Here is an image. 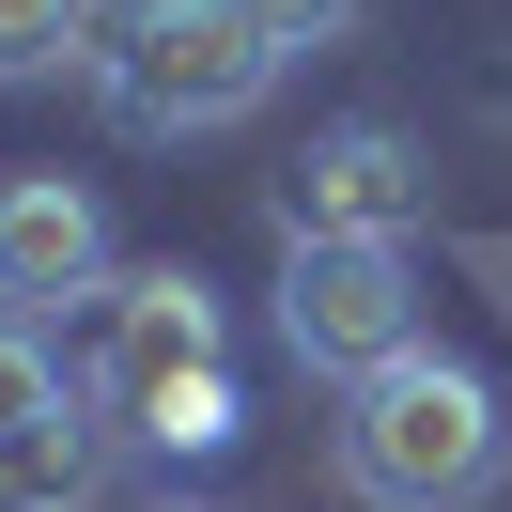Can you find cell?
Here are the masks:
<instances>
[{
	"label": "cell",
	"instance_id": "obj_2",
	"mask_svg": "<svg viewBox=\"0 0 512 512\" xmlns=\"http://www.w3.org/2000/svg\"><path fill=\"white\" fill-rule=\"evenodd\" d=\"M94 94L140 140H202L280 94V47L249 0H94Z\"/></svg>",
	"mask_w": 512,
	"mask_h": 512
},
{
	"label": "cell",
	"instance_id": "obj_8",
	"mask_svg": "<svg viewBox=\"0 0 512 512\" xmlns=\"http://www.w3.org/2000/svg\"><path fill=\"white\" fill-rule=\"evenodd\" d=\"M0 78H94V0H0Z\"/></svg>",
	"mask_w": 512,
	"mask_h": 512
},
{
	"label": "cell",
	"instance_id": "obj_1",
	"mask_svg": "<svg viewBox=\"0 0 512 512\" xmlns=\"http://www.w3.org/2000/svg\"><path fill=\"white\" fill-rule=\"evenodd\" d=\"M342 481L373 512H481L497 497V450H512V419H497V388L466 373V357H388V373H357L342 388Z\"/></svg>",
	"mask_w": 512,
	"mask_h": 512
},
{
	"label": "cell",
	"instance_id": "obj_9",
	"mask_svg": "<svg viewBox=\"0 0 512 512\" xmlns=\"http://www.w3.org/2000/svg\"><path fill=\"white\" fill-rule=\"evenodd\" d=\"M63 404H78V373L47 357V326L0 311V435H32V419H63Z\"/></svg>",
	"mask_w": 512,
	"mask_h": 512
},
{
	"label": "cell",
	"instance_id": "obj_5",
	"mask_svg": "<svg viewBox=\"0 0 512 512\" xmlns=\"http://www.w3.org/2000/svg\"><path fill=\"white\" fill-rule=\"evenodd\" d=\"M419 140L404 125H326L311 156L280 171V233L295 249H404V218H419Z\"/></svg>",
	"mask_w": 512,
	"mask_h": 512
},
{
	"label": "cell",
	"instance_id": "obj_6",
	"mask_svg": "<svg viewBox=\"0 0 512 512\" xmlns=\"http://www.w3.org/2000/svg\"><path fill=\"white\" fill-rule=\"evenodd\" d=\"M109 295V218L78 171H0V311L47 326V311H94Z\"/></svg>",
	"mask_w": 512,
	"mask_h": 512
},
{
	"label": "cell",
	"instance_id": "obj_10",
	"mask_svg": "<svg viewBox=\"0 0 512 512\" xmlns=\"http://www.w3.org/2000/svg\"><path fill=\"white\" fill-rule=\"evenodd\" d=\"M249 16H264V47H280V63H295V47H326V32H342L357 0H249Z\"/></svg>",
	"mask_w": 512,
	"mask_h": 512
},
{
	"label": "cell",
	"instance_id": "obj_7",
	"mask_svg": "<svg viewBox=\"0 0 512 512\" xmlns=\"http://www.w3.org/2000/svg\"><path fill=\"white\" fill-rule=\"evenodd\" d=\"M0 512H94V419H32V435H0Z\"/></svg>",
	"mask_w": 512,
	"mask_h": 512
},
{
	"label": "cell",
	"instance_id": "obj_4",
	"mask_svg": "<svg viewBox=\"0 0 512 512\" xmlns=\"http://www.w3.org/2000/svg\"><path fill=\"white\" fill-rule=\"evenodd\" d=\"M280 342L342 388L419 357V264L404 249H280Z\"/></svg>",
	"mask_w": 512,
	"mask_h": 512
},
{
	"label": "cell",
	"instance_id": "obj_3",
	"mask_svg": "<svg viewBox=\"0 0 512 512\" xmlns=\"http://www.w3.org/2000/svg\"><path fill=\"white\" fill-rule=\"evenodd\" d=\"M202 373H218V295H202L187 264H140V280L94 295V326H78V404L94 419H140V435H156Z\"/></svg>",
	"mask_w": 512,
	"mask_h": 512
}]
</instances>
